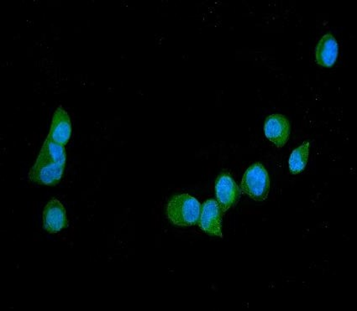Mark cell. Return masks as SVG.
I'll return each mask as SVG.
<instances>
[{"instance_id": "obj_1", "label": "cell", "mask_w": 357, "mask_h": 311, "mask_svg": "<svg viewBox=\"0 0 357 311\" xmlns=\"http://www.w3.org/2000/svg\"><path fill=\"white\" fill-rule=\"evenodd\" d=\"M201 206L198 200L188 194L174 196L168 202L167 215L176 226L190 227L198 223Z\"/></svg>"}, {"instance_id": "obj_2", "label": "cell", "mask_w": 357, "mask_h": 311, "mask_svg": "<svg viewBox=\"0 0 357 311\" xmlns=\"http://www.w3.org/2000/svg\"><path fill=\"white\" fill-rule=\"evenodd\" d=\"M241 191L256 202H264L270 191L268 171L261 163L254 164L245 172L241 182Z\"/></svg>"}, {"instance_id": "obj_3", "label": "cell", "mask_w": 357, "mask_h": 311, "mask_svg": "<svg viewBox=\"0 0 357 311\" xmlns=\"http://www.w3.org/2000/svg\"><path fill=\"white\" fill-rule=\"evenodd\" d=\"M64 167L53 162L36 159L29 173V179L40 185L55 186L63 177Z\"/></svg>"}, {"instance_id": "obj_4", "label": "cell", "mask_w": 357, "mask_h": 311, "mask_svg": "<svg viewBox=\"0 0 357 311\" xmlns=\"http://www.w3.org/2000/svg\"><path fill=\"white\" fill-rule=\"evenodd\" d=\"M217 203L221 212H227L241 198V191L231 175L221 173L215 182Z\"/></svg>"}, {"instance_id": "obj_5", "label": "cell", "mask_w": 357, "mask_h": 311, "mask_svg": "<svg viewBox=\"0 0 357 311\" xmlns=\"http://www.w3.org/2000/svg\"><path fill=\"white\" fill-rule=\"evenodd\" d=\"M199 226L207 234L222 239V212L215 200H208L200 212Z\"/></svg>"}, {"instance_id": "obj_6", "label": "cell", "mask_w": 357, "mask_h": 311, "mask_svg": "<svg viewBox=\"0 0 357 311\" xmlns=\"http://www.w3.org/2000/svg\"><path fill=\"white\" fill-rule=\"evenodd\" d=\"M290 124L282 114H272L266 118L264 132L268 140L277 148H282L289 141Z\"/></svg>"}, {"instance_id": "obj_7", "label": "cell", "mask_w": 357, "mask_h": 311, "mask_svg": "<svg viewBox=\"0 0 357 311\" xmlns=\"http://www.w3.org/2000/svg\"><path fill=\"white\" fill-rule=\"evenodd\" d=\"M67 214L63 204L59 200L52 199L45 207L43 228L50 233L59 232L68 227Z\"/></svg>"}, {"instance_id": "obj_8", "label": "cell", "mask_w": 357, "mask_h": 311, "mask_svg": "<svg viewBox=\"0 0 357 311\" xmlns=\"http://www.w3.org/2000/svg\"><path fill=\"white\" fill-rule=\"evenodd\" d=\"M71 134L72 125L68 113L63 108L59 107L53 115L48 138L57 144L65 146L68 144Z\"/></svg>"}, {"instance_id": "obj_9", "label": "cell", "mask_w": 357, "mask_h": 311, "mask_svg": "<svg viewBox=\"0 0 357 311\" xmlns=\"http://www.w3.org/2000/svg\"><path fill=\"white\" fill-rule=\"evenodd\" d=\"M316 61L322 67H331L338 56V43L331 34L323 36L316 47Z\"/></svg>"}, {"instance_id": "obj_10", "label": "cell", "mask_w": 357, "mask_h": 311, "mask_svg": "<svg viewBox=\"0 0 357 311\" xmlns=\"http://www.w3.org/2000/svg\"><path fill=\"white\" fill-rule=\"evenodd\" d=\"M38 159L53 162L57 164V165L65 166L67 155H66L64 145L57 144V143L47 137L44 143L42 150H40Z\"/></svg>"}, {"instance_id": "obj_11", "label": "cell", "mask_w": 357, "mask_h": 311, "mask_svg": "<svg viewBox=\"0 0 357 311\" xmlns=\"http://www.w3.org/2000/svg\"><path fill=\"white\" fill-rule=\"evenodd\" d=\"M310 145V142L305 141L291 154L289 167L293 175L301 173L305 169L307 163L309 161Z\"/></svg>"}]
</instances>
